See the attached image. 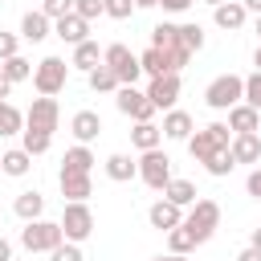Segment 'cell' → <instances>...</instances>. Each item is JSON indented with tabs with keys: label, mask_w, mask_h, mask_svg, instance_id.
<instances>
[{
	"label": "cell",
	"mask_w": 261,
	"mask_h": 261,
	"mask_svg": "<svg viewBox=\"0 0 261 261\" xmlns=\"http://www.w3.org/2000/svg\"><path fill=\"white\" fill-rule=\"evenodd\" d=\"M184 143H188V151H192V159H196V163H204L208 155H216V151H228V143H232V130H228L224 122H208L204 130H196V135H188Z\"/></svg>",
	"instance_id": "1"
},
{
	"label": "cell",
	"mask_w": 261,
	"mask_h": 261,
	"mask_svg": "<svg viewBox=\"0 0 261 261\" xmlns=\"http://www.w3.org/2000/svg\"><path fill=\"white\" fill-rule=\"evenodd\" d=\"M65 241V232H61V224L57 220H24V228H20V245L29 249V253H53L57 245Z\"/></svg>",
	"instance_id": "2"
},
{
	"label": "cell",
	"mask_w": 261,
	"mask_h": 261,
	"mask_svg": "<svg viewBox=\"0 0 261 261\" xmlns=\"http://www.w3.org/2000/svg\"><path fill=\"white\" fill-rule=\"evenodd\" d=\"M220 224V204L216 200H192L188 204V216H184V228L196 237V245H204Z\"/></svg>",
	"instance_id": "3"
},
{
	"label": "cell",
	"mask_w": 261,
	"mask_h": 261,
	"mask_svg": "<svg viewBox=\"0 0 261 261\" xmlns=\"http://www.w3.org/2000/svg\"><path fill=\"white\" fill-rule=\"evenodd\" d=\"M65 82H69V61H61V57H41L37 65H33V86H37V94H61L65 90Z\"/></svg>",
	"instance_id": "4"
},
{
	"label": "cell",
	"mask_w": 261,
	"mask_h": 261,
	"mask_svg": "<svg viewBox=\"0 0 261 261\" xmlns=\"http://www.w3.org/2000/svg\"><path fill=\"white\" fill-rule=\"evenodd\" d=\"M61 232H65V241H73V245H82L90 232H94V212H90V204L86 200H65V212H61Z\"/></svg>",
	"instance_id": "5"
},
{
	"label": "cell",
	"mask_w": 261,
	"mask_h": 261,
	"mask_svg": "<svg viewBox=\"0 0 261 261\" xmlns=\"http://www.w3.org/2000/svg\"><path fill=\"white\" fill-rule=\"evenodd\" d=\"M102 61H106V65L114 69L118 86H139V77H143L139 53H130L126 45H106V49H102Z\"/></svg>",
	"instance_id": "6"
},
{
	"label": "cell",
	"mask_w": 261,
	"mask_h": 261,
	"mask_svg": "<svg viewBox=\"0 0 261 261\" xmlns=\"http://www.w3.org/2000/svg\"><path fill=\"white\" fill-rule=\"evenodd\" d=\"M241 98H245V77H237V73H220V77H212L208 90H204V102H208L212 110H228V106H237Z\"/></svg>",
	"instance_id": "7"
},
{
	"label": "cell",
	"mask_w": 261,
	"mask_h": 261,
	"mask_svg": "<svg viewBox=\"0 0 261 261\" xmlns=\"http://www.w3.org/2000/svg\"><path fill=\"white\" fill-rule=\"evenodd\" d=\"M114 102H118V110H122L126 118H135V122H151V118H155V106H151L147 90H139V86H118V90H114Z\"/></svg>",
	"instance_id": "8"
},
{
	"label": "cell",
	"mask_w": 261,
	"mask_h": 261,
	"mask_svg": "<svg viewBox=\"0 0 261 261\" xmlns=\"http://www.w3.org/2000/svg\"><path fill=\"white\" fill-rule=\"evenodd\" d=\"M139 179H143L147 188L163 192L167 179H171V159H167L159 147H155V151H143V159H139Z\"/></svg>",
	"instance_id": "9"
},
{
	"label": "cell",
	"mask_w": 261,
	"mask_h": 261,
	"mask_svg": "<svg viewBox=\"0 0 261 261\" xmlns=\"http://www.w3.org/2000/svg\"><path fill=\"white\" fill-rule=\"evenodd\" d=\"M57 122H61V110H57V98H49V94H41V98H33V106H29V114H24V126L29 130H57Z\"/></svg>",
	"instance_id": "10"
},
{
	"label": "cell",
	"mask_w": 261,
	"mask_h": 261,
	"mask_svg": "<svg viewBox=\"0 0 261 261\" xmlns=\"http://www.w3.org/2000/svg\"><path fill=\"white\" fill-rule=\"evenodd\" d=\"M147 98H151L155 110H171V106L179 102V73H159V77H151Z\"/></svg>",
	"instance_id": "11"
},
{
	"label": "cell",
	"mask_w": 261,
	"mask_h": 261,
	"mask_svg": "<svg viewBox=\"0 0 261 261\" xmlns=\"http://www.w3.org/2000/svg\"><path fill=\"white\" fill-rule=\"evenodd\" d=\"M232 135H249V130H261V110H253L249 102H237L228 106V122H224Z\"/></svg>",
	"instance_id": "12"
},
{
	"label": "cell",
	"mask_w": 261,
	"mask_h": 261,
	"mask_svg": "<svg viewBox=\"0 0 261 261\" xmlns=\"http://www.w3.org/2000/svg\"><path fill=\"white\" fill-rule=\"evenodd\" d=\"M147 220H151V228L167 232V228L184 224V208H179V204H171V200H155V204L147 208Z\"/></svg>",
	"instance_id": "13"
},
{
	"label": "cell",
	"mask_w": 261,
	"mask_h": 261,
	"mask_svg": "<svg viewBox=\"0 0 261 261\" xmlns=\"http://www.w3.org/2000/svg\"><path fill=\"white\" fill-rule=\"evenodd\" d=\"M212 20H216L224 33H237V29H245L249 12H245V4H241V0H224V4H216V8H212Z\"/></svg>",
	"instance_id": "14"
},
{
	"label": "cell",
	"mask_w": 261,
	"mask_h": 261,
	"mask_svg": "<svg viewBox=\"0 0 261 261\" xmlns=\"http://www.w3.org/2000/svg\"><path fill=\"white\" fill-rule=\"evenodd\" d=\"M53 33H57L65 45H82V41H90V20H82L77 12H69V16H61V20H53Z\"/></svg>",
	"instance_id": "15"
},
{
	"label": "cell",
	"mask_w": 261,
	"mask_h": 261,
	"mask_svg": "<svg viewBox=\"0 0 261 261\" xmlns=\"http://www.w3.org/2000/svg\"><path fill=\"white\" fill-rule=\"evenodd\" d=\"M228 155H232L237 163H257V159H261V135H257V130H249V135H232Z\"/></svg>",
	"instance_id": "16"
},
{
	"label": "cell",
	"mask_w": 261,
	"mask_h": 261,
	"mask_svg": "<svg viewBox=\"0 0 261 261\" xmlns=\"http://www.w3.org/2000/svg\"><path fill=\"white\" fill-rule=\"evenodd\" d=\"M69 130H73V139H77V143H94V139H98V130H102L98 110H77V114L69 118Z\"/></svg>",
	"instance_id": "17"
},
{
	"label": "cell",
	"mask_w": 261,
	"mask_h": 261,
	"mask_svg": "<svg viewBox=\"0 0 261 261\" xmlns=\"http://www.w3.org/2000/svg\"><path fill=\"white\" fill-rule=\"evenodd\" d=\"M49 16L45 12H24V20H20V37L29 41V45H41L45 37H49Z\"/></svg>",
	"instance_id": "18"
},
{
	"label": "cell",
	"mask_w": 261,
	"mask_h": 261,
	"mask_svg": "<svg viewBox=\"0 0 261 261\" xmlns=\"http://www.w3.org/2000/svg\"><path fill=\"white\" fill-rule=\"evenodd\" d=\"M159 130H163L167 139H179V143H184V139L192 135V114H188V110H175V106H171V110L163 114V126H159Z\"/></svg>",
	"instance_id": "19"
},
{
	"label": "cell",
	"mask_w": 261,
	"mask_h": 261,
	"mask_svg": "<svg viewBox=\"0 0 261 261\" xmlns=\"http://www.w3.org/2000/svg\"><path fill=\"white\" fill-rule=\"evenodd\" d=\"M29 167H33V155H29L24 147H12V151H4V155H0V171H4V175H12V179L29 175Z\"/></svg>",
	"instance_id": "20"
},
{
	"label": "cell",
	"mask_w": 261,
	"mask_h": 261,
	"mask_svg": "<svg viewBox=\"0 0 261 261\" xmlns=\"http://www.w3.org/2000/svg\"><path fill=\"white\" fill-rule=\"evenodd\" d=\"M90 188V171H61V196L65 200H86Z\"/></svg>",
	"instance_id": "21"
},
{
	"label": "cell",
	"mask_w": 261,
	"mask_h": 261,
	"mask_svg": "<svg viewBox=\"0 0 261 261\" xmlns=\"http://www.w3.org/2000/svg\"><path fill=\"white\" fill-rule=\"evenodd\" d=\"M106 175H110L114 184H126V179H135V175H139V163H135L130 155H122V151H118V155H110V159H106Z\"/></svg>",
	"instance_id": "22"
},
{
	"label": "cell",
	"mask_w": 261,
	"mask_h": 261,
	"mask_svg": "<svg viewBox=\"0 0 261 261\" xmlns=\"http://www.w3.org/2000/svg\"><path fill=\"white\" fill-rule=\"evenodd\" d=\"M139 65H143V73H151V77H159V73H175V69H171V61H167V53H163V49H155V45L139 53Z\"/></svg>",
	"instance_id": "23"
},
{
	"label": "cell",
	"mask_w": 261,
	"mask_h": 261,
	"mask_svg": "<svg viewBox=\"0 0 261 261\" xmlns=\"http://www.w3.org/2000/svg\"><path fill=\"white\" fill-rule=\"evenodd\" d=\"M86 82H90L94 94H110V90H118V77H114V69H110L106 61H98V65L86 73Z\"/></svg>",
	"instance_id": "24"
},
{
	"label": "cell",
	"mask_w": 261,
	"mask_h": 261,
	"mask_svg": "<svg viewBox=\"0 0 261 261\" xmlns=\"http://www.w3.org/2000/svg\"><path fill=\"white\" fill-rule=\"evenodd\" d=\"M130 143H135L139 151H155V147L163 143V130H159L155 122H135V130H130Z\"/></svg>",
	"instance_id": "25"
},
{
	"label": "cell",
	"mask_w": 261,
	"mask_h": 261,
	"mask_svg": "<svg viewBox=\"0 0 261 261\" xmlns=\"http://www.w3.org/2000/svg\"><path fill=\"white\" fill-rule=\"evenodd\" d=\"M98 159H94V151L86 147V143H77V147H69L65 151V159H61V171H90Z\"/></svg>",
	"instance_id": "26"
},
{
	"label": "cell",
	"mask_w": 261,
	"mask_h": 261,
	"mask_svg": "<svg viewBox=\"0 0 261 261\" xmlns=\"http://www.w3.org/2000/svg\"><path fill=\"white\" fill-rule=\"evenodd\" d=\"M163 200H171V204H179V208H188L192 200H196V184L192 179H167V188H163Z\"/></svg>",
	"instance_id": "27"
},
{
	"label": "cell",
	"mask_w": 261,
	"mask_h": 261,
	"mask_svg": "<svg viewBox=\"0 0 261 261\" xmlns=\"http://www.w3.org/2000/svg\"><path fill=\"white\" fill-rule=\"evenodd\" d=\"M24 130V114L8 102V98H0V139H8V135H20Z\"/></svg>",
	"instance_id": "28"
},
{
	"label": "cell",
	"mask_w": 261,
	"mask_h": 261,
	"mask_svg": "<svg viewBox=\"0 0 261 261\" xmlns=\"http://www.w3.org/2000/svg\"><path fill=\"white\" fill-rule=\"evenodd\" d=\"M12 208H16V216H20V220H37V216L45 212V196H41V192H20Z\"/></svg>",
	"instance_id": "29"
},
{
	"label": "cell",
	"mask_w": 261,
	"mask_h": 261,
	"mask_svg": "<svg viewBox=\"0 0 261 261\" xmlns=\"http://www.w3.org/2000/svg\"><path fill=\"white\" fill-rule=\"evenodd\" d=\"M98 61H102V53H98V45H94V41H82V45H73V61H69L73 69H86V73H90Z\"/></svg>",
	"instance_id": "30"
},
{
	"label": "cell",
	"mask_w": 261,
	"mask_h": 261,
	"mask_svg": "<svg viewBox=\"0 0 261 261\" xmlns=\"http://www.w3.org/2000/svg\"><path fill=\"white\" fill-rule=\"evenodd\" d=\"M151 45H155V49H175V45H179V24H171V20L155 24V29H151Z\"/></svg>",
	"instance_id": "31"
},
{
	"label": "cell",
	"mask_w": 261,
	"mask_h": 261,
	"mask_svg": "<svg viewBox=\"0 0 261 261\" xmlns=\"http://www.w3.org/2000/svg\"><path fill=\"white\" fill-rule=\"evenodd\" d=\"M0 69L8 73V82L16 86V82H24V77H33V61L29 57H20V53H12L8 61H0Z\"/></svg>",
	"instance_id": "32"
},
{
	"label": "cell",
	"mask_w": 261,
	"mask_h": 261,
	"mask_svg": "<svg viewBox=\"0 0 261 261\" xmlns=\"http://www.w3.org/2000/svg\"><path fill=\"white\" fill-rule=\"evenodd\" d=\"M192 249H196V237H192L184 224L167 228V253H192Z\"/></svg>",
	"instance_id": "33"
},
{
	"label": "cell",
	"mask_w": 261,
	"mask_h": 261,
	"mask_svg": "<svg viewBox=\"0 0 261 261\" xmlns=\"http://www.w3.org/2000/svg\"><path fill=\"white\" fill-rule=\"evenodd\" d=\"M20 135H24V143H20V147H24L29 155H45V151H49V143H53V135H49V130H29V126H24Z\"/></svg>",
	"instance_id": "34"
},
{
	"label": "cell",
	"mask_w": 261,
	"mask_h": 261,
	"mask_svg": "<svg viewBox=\"0 0 261 261\" xmlns=\"http://www.w3.org/2000/svg\"><path fill=\"white\" fill-rule=\"evenodd\" d=\"M232 167H237V159H232L228 151H216V155H208V159H204V171H208V175H216V179H220V175H228Z\"/></svg>",
	"instance_id": "35"
},
{
	"label": "cell",
	"mask_w": 261,
	"mask_h": 261,
	"mask_svg": "<svg viewBox=\"0 0 261 261\" xmlns=\"http://www.w3.org/2000/svg\"><path fill=\"white\" fill-rule=\"evenodd\" d=\"M179 45H184L188 53H200V49H204V29H200V24H179Z\"/></svg>",
	"instance_id": "36"
},
{
	"label": "cell",
	"mask_w": 261,
	"mask_h": 261,
	"mask_svg": "<svg viewBox=\"0 0 261 261\" xmlns=\"http://www.w3.org/2000/svg\"><path fill=\"white\" fill-rule=\"evenodd\" d=\"M102 12H106V16H114V20H130L135 0H102Z\"/></svg>",
	"instance_id": "37"
},
{
	"label": "cell",
	"mask_w": 261,
	"mask_h": 261,
	"mask_svg": "<svg viewBox=\"0 0 261 261\" xmlns=\"http://www.w3.org/2000/svg\"><path fill=\"white\" fill-rule=\"evenodd\" d=\"M241 102H249L253 110H261V69L245 77V98H241Z\"/></svg>",
	"instance_id": "38"
},
{
	"label": "cell",
	"mask_w": 261,
	"mask_h": 261,
	"mask_svg": "<svg viewBox=\"0 0 261 261\" xmlns=\"http://www.w3.org/2000/svg\"><path fill=\"white\" fill-rule=\"evenodd\" d=\"M41 12H45L49 20H61V16H69V12H73V0H45V4H41Z\"/></svg>",
	"instance_id": "39"
},
{
	"label": "cell",
	"mask_w": 261,
	"mask_h": 261,
	"mask_svg": "<svg viewBox=\"0 0 261 261\" xmlns=\"http://www.w3.org/2000/svg\"><path fill=\"white\" fill-rule=\"evenodd\" d=\"M49 261H86V257H82V249H77L73 241H61V245L49 253Z\"/></svg>",
	"instance_id": "40"
},
{
	"label": "cell",
	"mask_w": 261,
	"mask_h": 261,
	"mask_svg": "<svg viewBox=\"0 0 261 261\" xmlns=\"http://www.w3.org/2000/svg\"><path fill=\"white\" fill-rule=\"evenodd\" d=\"M73 12H77L82 20H94V16H106V12H102V0H73Z\"/></svg>",
	"instance_id": "41"
},
{
	"label": "cell",
	"mask_w": 261,
	"mask_h": 261,
	"mask_svg": "<svg viewBox=\"0 0 261 261\" xmlns=\"http://www.w3.org/2000/svg\"><path fill=\"white\" fill-rule=\"evenodd\" d=\"M12 53H20V41H16L12 33H4V29H0V61H8Z\"/></svg>",
	"instance_id": "42"
},
{
	"label": "cell",
	"mask_w": 261,
	"mask_h": 261,
	"mask_svg": "<svg viewBox=\"0 0 261 261\" xmlns=\"http://www.w3.org/2000/svg\"><path fill=\"white\" fill-rule=\"evenodd\" d=\"M245 192L261 200V167H253V171H249V179H245Z\"/></svg>",
	"instance_id": "43"
},
{
	"label": "cell",
	"mask_w": 261,
	"mask_h": 261,
	"mask_svg": "<svg viewBox=\"0 0 261 261\" xmlns=\"http://www.w3.org/2000/svg\"><path fill=\"white\" fill-rule=\"evenodd\" d=\"M163 4V12H188L192 8V0H159Z\"/></svg>",
	"instance_id": "44"
},
{
	"label": "cell",
	"mask_w": 261,
	"mask_h": 261,
	"mask_svg": "<svg viewBox=\"0 0 261 261\" xmlns=\"http://www.w3.org/2000/svg\"><path fill=\"white\" fill-rule=\"evenodd\" d=\"M237 261H261V249H253V245H249V249H241V253H237Z\"/></svg>",
	"instance_id": "45"
},
{
	"label": "cell",
	"mask_w": 261,
	"mask_h": 261,
	"mask_svg": "<svg viewBox=\"0 0 261 261\" xmlns=\"http://www.w3.org/2000/svg\"><path fill=\"white\" fill-rule=\"evenodd\" d=\"M8 94H12V82H8V73L0 69V98H8Z\"/></svg>",
	"instance_id": "46"
},
{
	"label": "cell",
	"mask_w": 261,
	"mask_h": 261,
	"mask_svg": "<svg viewBox=\"0 0 261 261\" xmlns=\"http://www.w3.org/2000/svg\"><path fill=\"white\" fill-rule=\"evenodd\" d=\"M0 261H12V245H8L4 237H0Z\"/></svg>",
	"instance_id": "47"
},
{
	"label": "cell",
	"mask_w": 261,
	"mask_h": 261,
	"mask_svg": "<svg viewBox=\"0 0 261 261\" xmlns=\"http://www.w3.org/2000/svg\"><path fill=\"white\" fill-rule=\"evenodd\" d=\"M155 261H188V253H159Z\"/></svg>",
	"instance_id": "48"
},
{
	"label": "cell",
	"mask_w": 261,
	"mask_h": 261,
	"mask_svg": "<svg viewBox=\"0 0 261 261\" xmlns=\"http://www.w3.org/2000/svg\"><path fill=\"white\" fill-rule=\"evenodd\" d=\"M245 4V12H261V0H241Z\"/></svg>",
	"instance_id": "49"
},
{
	"label": "cell",
	"mask_w": 261,
	"mask_h": 261,
	"mask_svg": "<svg viewBox=\"0 0 261 261\" xmlns=\"http://www.w3.org/2000/svg\"><path fill=\"white\" fill-rule=\"evenodd\" d=\"M253 249H261V228H253V241H249Z\"/></svg>",
	"instance_id": "50"
},
{
	"label": "cell",
	"mask_w": 261,
	"mask_h": 261,
	"mask_svg": "<svg viewBox=\"0 0 261 261\" xmlns=\"http://www.w3.org/2000/svg\"><path fill=\"white\" fill-rule=\"evenodd\" d=\"M159 0H135V8H155Z\"/></svg>",
	"instance_id": "51"
},
{
	"label": "cell",
	"mask_w": 261,
	"mask_h": 261,
	"mask_svg": "<svg viewBox=\"0 0 261 261\" xmlns=\"http://www.w3.org/2000/svg\"><path fill=\"white\" fill-rule=\"evenodd\" d=\"M253 65H257V69H261V45H257V53H253Z\"/></svg>",
	"instance_id": "52"
},
{
	"label": "cell",
	"mask_w": 261,
	"mask_h": 261,
	"mask_svg": "<svg viewBox=\"0 0 261 261\" xmlns=\"http://www.w3.org/2000/svg\"><path fill=\"white\" fill-rule=\"evenodd\" d=\"M204 4H212V8H216V4H224V0H204Z\"/></svg>",
	"instance_id": "53"
},
{
	"label": "cell",
	"mask_w": 261,
	"mask_h": 261,
	"mask_svg": "<svg viewBox=\"0 0 261 261\" xmlns=\"http://www.w3.org/2000/svg\"><path fill=\"white\" fill-rule=\"evenodd\" d=\"M257 37H261V12H257Z\"/></svg>",
	"instance_id": "54"
},
{
	"label": "cell",
	"mask_w": 261,
	"mask_h": 261,
	"mask_svg": "<svg viewBox=\"0 0 261 261\" xmlns=\"http://www.w3.org/2000/svg\"><path fill=\"white\" fill-rule=\"evenodd\" d=\"M12 261H16V257H12Z\"/></svg>",
	"instance_id": "55"
}]
</instances>
